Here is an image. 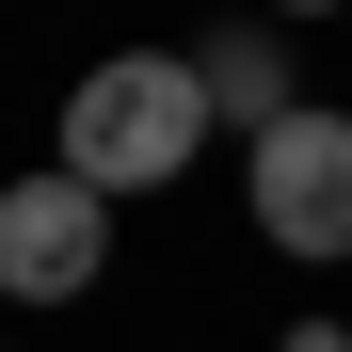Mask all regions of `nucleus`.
I'll return each mask as SVG.
<instances>
[{"label":"nucleus","mask_w":352,"mask_h":352,"mask_svg":"<svg viewBox=\"0 0 352 352\" xmlns=\"http://www.w3.org/2000/svg\"><path fill=\"white\" fill-rule=\"evenodd\" d=\"M208 144V80H192V48H112V65H80L65 96V129H48V160L80 176V192H176Z\"/></svg>","instance_id":"1"},{"label":"nucleus","mask_w":352,"mask_h":352,"mask_svg":"<svg viewBox=\"0 0 352 352\" xmlns=\"http://www.w3.org/2000/svg\"><path fill=\"white\" fill-rule=\"evenodd\" d=\"M241 208H256V241H272V256H305V272L352 256V112L305 96L288 129H256V144H241Z\"/></svg>","instance_id":"2"},{"label":"nucleus","mask_w":352,"mask_h":352,"mask_svg":"<svg viewBox=\"0 0 352 352\" xmlns=\"http://www.w3.org/2000/svg\"><path fill=\"white\" fill-rule=\"evenodd\" d=\"M112 272V192H80L65 160L0 192V305H80Z\"/></svg>","instance_id":"3"},{"label":"nucleus","mask_w":352,"mask_h":352,"mask_svg":"<svg viewBox=\"0 0 352 352\" xmlns=\"http://www.w3.org/2000/svg\"><path fill=\"white\" fill-rule=\"evenodd\" d=\"M192 80H208V112H224V129H241V144L305 112V80H288V32H272V16H224V32L192 48Z\"/></svg>","instance_id":"4"},{"label":"nucleus","mask_w":352,"mask_h":352,"mask_svg":"<svg viewBox=\"0 0 352 352\" xmlns=\"http://www.w3.org/2000/svg\"><path fill=\"white\" fill-rule=\"evenodd\" d=\"M272 352H352V320H288V336H272Z\"/></svg>","instance_id":"5"},{"label":"nucleus","mask_w":352,"mask_h":352,"mask_svg":"<svg viewBox=\"0 0 352 352\" xmlns=\"http://www.w3.org/2000/svg\"><path fill=\"white\" fill-rule=\"evenodd\" d=\"M256 16H336V0H256Z\"/></svg>","instance_id":"6"}]
</instances>
